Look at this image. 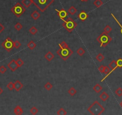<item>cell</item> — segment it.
Here are the masks:
<instances>
[{"label": "cell", "mask_w": 122, "mask_h": 115, "mask_svg": "<svg viewBox=\"0 0 122 115\" xmlns=\"http://www.w3.org/2000/svg\"><path fill=\"white\" fill-rule=\"evenodd\" d=\"M105 110V108L98 101H94L88 109V111L92 115H101Z\"/></svg>", "instance_id": "cell-1"}, {"label": "cell", "mask_w": 122, "mask_h": 115, "mask_svg": "<svg viewBox=\"0 0 122 115\" xmlns=\"http://www.w3.org/2000/svg\"><path fill=\"white\" fill-rule=\"evenodd\" d=\"M33 4L41 11L44 12L52 3L54 2V0H32Z\"/></svg>", "instance_id": "cell-2"}, {"label": "cell", "mask_w": 122, "mask_h": 115, "mask_svg": "<svg viewBox=\"0 0 122 115\" xmlns=\"http://www.w3.org/2000/svg\"><path fill=\"white\" fill-rule=\"evenodd\" d=\"M97 40L100 44L101 47H106L112 41V38L105 32L101 33L97 38Z\"/></svg>", "instance_id": "cell-3"}, {"label": "cell", "mask_w": 122, "mask_h": 115, "mask_svg": "<svg viewBox=\"0 0 122 115\" xmlns=\"http://www.w3.org/2000/svg\"><path fill=\"white\" fill-rule=\"evenodd\" d=\"M57 53L58 56L61 58L62 59L66 61L71 56V55H73V51L69 47L66 48L60 47V49L57 51Z\"/></svg>", "instance_id": "cell-4"}, {"label": "cell", "mask_w": 122, "mask_h": 115, "mask_svg": "<svg viewBox=\"0 0 122 115\" xmlns=\"http://www.w3.org/2000/svg\"><path fill=\"white\" fill-rule=\"evenodd\" d=\"M64 22L63 23V26L69 32H71L77 26V24L76 22L71 17H69L66 20H63Z\"/></svg>", "instance_id": "cell-5"}, {"label": "cell", "mask_w": 122, "mask_h": 115, "mask_svg": "<svg viewBox=\"0 0 122 115\" xmlns=\"http://www.w3.org/2000/svg\"><path fill=\"white\" fill-rule=\"evenodd\" d=\"M11 11L14 13V14L17 17H20L26 12V8L21 4L17 2L12 7Z\"/></svg>", "instance_id": "cell-6"}, {"label": "cell", "mask_w": 122, "mask_h": 115, "mask_svg": "<svg viewBox=\"0 0 122 115\" xmlns=\"http://www.w3.org/2000/svg\"><path fill=\"white\" fill-rule=\"evenodd\" d=\"M1 46L5 49V50L10 52L14 47V42L13 41L11 38L7 37L2 43Z\"/></svg>", "instance_id": "cell-7"}, {"label": "cell", "mask_w": 122, "mask_h": 115, "mask_svg": "<svg viewBox=\"0 0 122 115\" xmlns=\"http://www.w3.org/2000/svg\"><path fill=\"white\" fill-rule=\"evenodd\" d=\"M7 66H8V68L11 69L12 72H14L19 68V66H18L17 63L15 59H12L9 63L7 64Z\"/></svg>", "instance_id": "cell-8"}, {"label": "cell", "mask_w": 122, "mask_h": 115, "mask_svg": "<svg viewBox=\"0 0 122 115\" xmlns=\"http://www.w3.org/2000/svg\"><path fill=\"white\" fill-rule=\"evenodd\" d=\"M55 10L58 13V16L61 20H64V19H65L66 17H67L68 13L65 10L63 9V8L61 10H58V9H56Z\"/></svg>", "instance_id": "cell-9"}, {"label": "cell", "mask_w": 122, "mask_h": 115, "mask_svg": "<svg viewBox=\"0 0 122 115\" xmlns=\"http://www.w3.org/2000/svg\"><path fill=\"white\" fill-rule=\"evenodd\" d=\"M88 16H88V14L87 13H86L85 11H82L78 15V17L79 18L80 20L82 22L85 21V20L88 18Z\"/></svg>", "instance_id": "cell-10"}, {"label": "cell", "mask_w": 122, "mask_h": 115, "mask_svg": "<svg viewBox=\"0 0 122 115\" xmlns=\"http://www.w3.org/2000/svg\"><path fill=\"white\" fill-rule=\"evenodd\" d=\"M23 85L19 80H16L14 82V89L17 92L20 91L23 88Z\"/></svg>", "instance_id": "cell-11"}, {"label": "cell", "mask_w": 122, "mask_h": 115, "mask_svg": "<svg viewBox=\"0 0 122 115\" xmlns=\"http://www.w3.org/2000/svg\"><path fill=\"white\" fill-rule=\"evenodd\" d=\"M54 55L50 51L48 52L45 55V58L46 59L48 62H50V61H52V60L54 58Z\"/></svg>", "instance_id": "cell-12"}, {"label": "cell", "mask_w": 122, "mask_h": 115, "mask_svg": "<svg viewBox=\"0 0 122 115\" xmlns=\"http://www.w3.org/2000/svg\"><path fill=\"white\" fill-rule=\"evenodd\" d=\"M109 67L111 68L112 69V71H111V73H113L115 69H117V68H118L117 65V62L116 60H113L112 62L110 63L109 64Z\"/></svg>", "instance_id": "cell-13"}, {"label": "cell", "mask_w": 122, "mask_h": 115, "mask_svg": "<svg viewBox=\"0 0 122 115\" xmlns=\"http://www.w3.org/2000/svg\"><path fill=\"white\" fill-rule=\"evenodd\" d=\"M14 113L15 115H22L23 113V110L21 109V107L20 105H17L14 109Z\"/></svg>", "instance_id": "cell-14"}, {"label": "cell", "mask_w": 122, "mask_h": 115, "mask_svg": "<svg viewBox=\"0 0 122 115\" xmlns=\"http://www.w3.org/2000/svg\"><path fill=\"white\" fill-rule=\"evenodd\" d=\"M21 4L26 8H29L32 5V4H33V1L32 0H22Z\"/></svg>", "instance_id": "cell-15"}, {"label": "cell", "mask_w": 122, "mask_h": 115, "mask_svg": "<svg viewBox=\"0 0 122 115\" xmlns=\"http://www.w3.org/2000/svg\"><path fill=\"white\" fill-rule=\"evenodd\" d=\"M40 16L41 14L37 10L34 11V12L31 14V17H32V18H33L35 20H38V19L40 17Z\"/></svg>", "instance_id": "cell-16"}, {"label": "cell", "mask_w": 122, "mask_h": 115, "mask_svg": "<svg viewBox=\"0 0 122 115\" xmlns=\"http://www.w3.org/2000/svg\"><path fill=\"white\" fill-rule=\"evenodd\" d=\"M100 98L102 99V101H106L109 98V95H108L106 92H103L101 95H100Z\"/></svg>", "instance_id": "cell-17"}, {"label": "cell", "mask_w": 122, "mask_h": 115, "mask_svg": "<svg viewBox=\"0 0 122 115\" xmlns=\"http://www.w3.org/2000/svg\"><path fill=\"white\" fill-rule=\"evenodd\" d=\"M102 89V87L101 85H100V84L97 83L95 85V86L93 87V90L95 91L96 93H100Z\"/></svg>", "instance_id": "cell-18"}, {"label": "cell", "mask_w": 122, "mask_h": 115, "mask_svg": "<svg viewBox=\"0 0 122 115\" xmlns=\"http://www.w3.org/2000/svg\"><path fill=\"white\" fill-rule=\"evenodd\" d=\"M27 47L29 48L30 50H33V49H35V48L36 47V43H35L33 41H30L29 42V43L27 44Z\"/></svg>", "instance_id": "cell-19"}, {"label": "cell", "mask_w": 122, "mask_h": 115, "mask_svg": "<svg viewBox=\"0 0 122 115\" xmlns=\"http://www.w3.org/2000/svg\"><path fill=\"white\" fill-rule=\"evenodd\" d=\"M77 9H76L74 6H71V7L68 9V12H69L71 15H74V14L77 12Z\"/></svg>", "instance_id": "cell-20"}, {"label": "cell", "mask_w": 122, "mask_h": 115, "mask_svg": "<svg viewBox=\"0 0 122 115\" xmlns=\"http://www.w3.org/2000/svg\"><path fill=\"white\" fill-rule=\"evenodd\" d=\"M103 2L101 0H95V1L94 2V5L97 8L101 7L103 5Z\"/></svg>", "instance_id": "cell-21"}, {"label": "cell", "mask_w": 122, "mask_h": 115, "mask_svg": "<svg viewBox=\"0 0 122 115\" xmlns=\"http://www.w3.org/2000/svg\"><path fill=\"white\" fill-rule=\"evenodd\" d=\"M76 53H77V55L80 56H82L85 53V50L83 49V47H80L76 51Z\"/></svg>", "instance_id": "cell-22"}, {"label": "cell", "mask_w": 122, "mask_h": 115, "mask_svg": "<svg viewBox=\"0 0 122 115\" xmlns=\"http://www.w3.org/2000/svg\"><path fill=\"white\" fill-rule=\"evenodd\" d=\"M96 58V59L97 60L98 62H102V61H103L105 57L102 53H98L97 55V56H96V58Z\"/></svg>", "instance_id": "cell-23"}, {"label": "cell", "mask_w": 122, "mask_h": 115, "mask_svg": "<svg viewBox=\"0 0 122 115\" xmlns=\"http://www.w3.org/2000/svg\"><path fill=\"white\" fill-rule=\"evenodd\" d=\"M68 93L71 96L73 97L76 93H77V91L75 89V87H71V88L69 89V91H68Z\"/></svg>", "instance_id": "cell-24"}, {"label": "cell", "mask_w": 122, "mask_h": 115, "mask_svg": "<svg viewBox=\"0 0 122 115\" xmlns=\"http://www.w3.org/2000/svg\"><path fill=\"white\" fill-rule=\"evenodd\" d=\"M30 33L32 35H35L38 32V29L35 27V26H32L30 28L29 30Z\"/></svg>", "instance_id": "cell-25"}, {"label": "cell", "mask_w": 122, "mask_h": 115, "mask_svg": "<svg viewBox=\"0 0 122 115\" xmlns=\"http://www.w3.org/2000/svg\"><path fill=\"white\" fill-rule=\"evenodd\" d=\"M52 87H53V85H52L50 82H47L45 85H44L45 89H46L48 91H50V90L52 88Z\"/></svg>", "instance_id": "cell-26"}, {"label": "cell", "mask_w": 122, "mask_h": 115, "mask_svg": "<svg viewBox=\"0 0 122 115\" xmlns=\"http://www.w3.org/2000/svg\"><path fill=\"white\" fill-rule=\"evenodd\" d=\"M67 111L64 110L63 108H60V110L57 111V114L58 115H67Z\"/></svg>", "instance_id": "cell-27"}, {"label": "cell", "mask_w": 122, "mask_h": 115, "mask_svg": "<svg viewBox=\"0 0 122 115\" xmlns=\"http://www.w3.org/2000/svg\"><path fill=\"white\" fill-rule=\"evenodd\" d=\"M112 31V28L108 25H106V27L104 28V32H105L107 34H109Z\"/></svg>", "instance_id": "cell-28"}, {"label": "cell", "mask_w": 122, "mask_h": 115, "mask_svg": "<svg viewBox=\"0 0 122 115\" xmlns=\"http://www.w3.org/2000/svg\"><path fill=\"white\" fill-rule=\"evenodd\" d=\"M23 25H21V23L17 22L15 25H14V28L17 30V31H20L22 29Z\"/></svg>", "instance_id": "cell-29"}, {"label": "cell", "mask_w": 122, "mask_h": 115, "mask_svg": "<svg viewBox=\"0 0 122 115\" xmlns=\"http://www.w3.org/2000/svg\"><path fill=\"white\" fill-rule=\"evenodd\" d=\"M7 87L10 91H13V90L14 89V83H13L11 82V81H10V82H9L8 83Z\"/></svg>", "instance_id": "cell-30"}, {"label": "cell", "mask_w": 122, "mask_h": 115, "mask_svg": "<svg viewBox=\"0 0 122 115\" xmlns=\"http://www.w3.org/2000/svg\"><path fill=\"white\" fill-rule=\"evenodd\" d=\"M38 111H39V110H38V109H37L35 106H33V107L31 108L30 110V111L31 114L33 115H36V114L38 112Z\"/></svg>", "instance_id": "cell-31"}, {"label": "cell", "mask_w": 122, "mask_h": 115, "mask_svg": "<svg viewBox=\"0 0 122 115\" xmlns=\"http://www.w3.org/2000/svg\"><path fill=\"white\" fill-rule=\"evenodd\" d=\"M116 94L119 97H122V88L121 87H118L115 91Z\"/></svg>", "instance_id": "cell-32"}, {"label": "cell", "mask_w": 122, "mask_h": 115, "mask_svg": "<svg viewBox=\"0 0 122 115\" xmlns=\"http://www.w3.org/2000/svg\"><path fill=\"white\" fill-rule=\"evenodd\" d=\"M16 62H17V63L18 66H19V67H21V66L24 64L23 61L21 58H18L16 60Z\"/></svg>", "instance_id": "cell-33"}, {"label": "cell", "mask_w": 122, "mask_h": 115, "mask_svg": "<svg viewBox=\"0 0 122 115\" xmlns=\"http://www.w3.org/2000/svg\"><path fill=\"white\" fill-rule=\"evenodd\" d=\"M59 46L61 48H66L69 47L68 46V44L66 43V42L64 41H62L61 43H60Z\"/></svg>", "instance_id": "cell-34"}, {"label": "cell", "mask_w": 122, "mask_h": 115, "mask_svg": "<svg viewBox=\"0 0 122 115\" xmlns=\"http://www.w3.org/2000/svg\"><path fill=\"white\" fill-rule=\"evenodd\" d=\"M21 44L19 41L18 40L15 41L14 42V47H15V49H19L20 46H21Z\"/></svg>", "instance_id": "cell-35"}, {"label": "cell", "mask_w": 122, "mask_h": 115, "mask_svg": "<svg viewBox=\"0 0 122 115\" xmlns=\"http://www.w3.org/2000/svg\"><path fill=\"white\" fill-rule=\"evenodd\" d=\"M7 71V68L4 65L0 66V73L1 74H4Z\"/></svg>", "instance_id": "cell-36"}, {"label": "cell", "mask_w": 122, "mask_h": 115, "mask_svg": "<svg viewBox=\"0 0 122 115\" xmlns=\"http://www.w3.org/2000/svg\"><path fill=\"white\" fill-rule=\"evenodd\" d=\"M117 62V67L119 68H122V59L119 58V59H117L116 61Z\"/></svg>", "instance_id": "cell-37"}, {"label": "cell", "mask_w": 122, "mask_h": 115, "mask_svg": "<svg viewBox=\"0 0 122 115\" xmlns=\"http://www.w3.org/2000/svg\"><path fill=\"white\" fill-rule=\"evenodd\" d=\"M112 14V17H113L114 18V20H115L116 21V22L118 24H119V26H120V28H121V29H120V32H121V34H122V25H121V24L120 23V22H119L118 21V20H117V19H116V17L114 16V14H113V13H112V14Z\"/></svg>", "instance_id": "cell-38"}, {"label": "cell", "mask_w": 122, "mask_h": 115, "mask_svg": "<svg viewBox=\"0 0 122 115\" xmlns=\"http://www.w3.org/2000/svg\"><path fill=\"white\" fill-rule=\"evenodd\" d=\"M104 68H105L104 66L102 65H101V66H100V67H98V70L100 71V73H104Z\"/></svg>", "instance_id": "cell-39"}, {"label": "cell", "mask_w": 122, "mask_h": 115, "mask_svg": "<svg viewBox=\"0 0 122 115\" xmlns=\"http://www.w3.org/2000/svg\"><path fill=\"white\" fill-rule=\"evenodd\" d=\"M4 29H5V27L3 26V25H2L1 23H0V34H1Z\"/></svg>", "instance_id": "cell-40"}, {"label": "cell", "mask_w": 122, "mask_h": 115, "mask_svg": "<svg viewBox=\"0 0 122 115\" xmlns=\"http://www.w3.org/2000/svg\"><path fill=\"white\" fill-rule=\"evenodd\" d=\"M2 92H3V90H2V89L1 88V87H0V95H1V93H2Z\"/></svg>", "instance_id": "cell-41"}, {"label": "cell", "mask_w": 122, "mask_h": 115, "mask_svg": "<svg viewBox=\"0 0 122 115\" xmlns=\"http://www.w3.org/2000/svg\"><path fill=\"white\" fill-rule=\"evenodd\" d=\"M82 2H87V1H88L89 0H81Z\"/></svg>", "instance_id": "cell-42"}, {"label": "cell", "mask_w": 122, "mask_h": 115, "mask_svg": "<svg viewBox=\"0 0 122 115\" xmlns=\"http://www.w3.org/2000/svg\"><path fill=\"white\" fill-rule=\"evenodd\" d=\"M120 106L122 108V101L120 103Z\"/></svg>", "instance_id": "cell-43"}]
</instances>
